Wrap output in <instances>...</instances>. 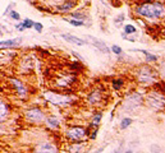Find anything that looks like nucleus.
Segmentation results:
<instances>
[{"mask_svg": "<svg viewBox=\"0 0 165 153\" xmlns=\"http://www.w3.org/2000/svg\"><path fill=\"white\" fill-rule=\"evenodd\" d=\"M137 14L146 19H159L165 17V5L154 2V3H142L138 5L137 8Z\"/></svg>", "mask_w": 165, "mask_h": 153, "instance_id": "obj_1", "label": "nucleus"}, {"mask_svg": "<svg viewBox=\"0 0 165 153\" xmlns=\"http://www.w3.org/2000/svg\"><path fill=\"white\" fill-rule=\"evenodd\" d=\"M44 98L47 101L52 103L55 106H59V107H65L68 105H71L73 102V97L72 96H67V95H60V93H56V92H44Z\"/></svg>", "mask_w": 165, "mask_h": 153, "instance_id": "obj_2", "label": "nucleus"}, {"mask_svg": "<svg viewBox=\"0 0 165 153\" xmlns=\"http://www.w3.org/2000/svg\"><path fill=\"white\" fill-rule=\"evenodd\" d=\"M67 139L72 143H82L87 139L88 130L83 126H72L67 130Z\"/></svg>", "mask_w": 165, "mask_h": 153, "instance_id": "obj_3", "label": "nucleus"}, {"mask_svg": "<svg viewBox=\"0 0 165 153\" xmlns=\"http://www.w3.org/2000/svg\"><path fill=\"white\" fill-rule=\"evenodd\" d=\"M137 79L143 84H151L157 79V73L150 67H142L137 72Z\"/></svg>", "mask_w": 165, "mask_h": 153, "instance_id": "obj_4", "label": "nucleus"}, {"mask_svg": "<svg viewBox=\"0 0 165 153\" xmlns=\"http://www.w3.org/2000/svg\"><path fill=\"white\" fill-rule=\"evenodd\" d=\"M76 82V75L73 74H60L56 76L54 86L59 89H69Z\"/></svg>", "mask_w": 165, "mask_h": 153, "instance_id": "obj_5", "label": "nucleus"}, {"mask_svg": "<svg viewBox=\"0 0 165 153\" xmlns=\"http://www.w3.org/2000/svg\"><path fill=\"white\" fill-rule=\"evenodd\" d=\"M24 116H26V119H27L28 121L33 123V124H36V123H41V121H44V120H46L45 114H44V111H42L40 107L28 108V110L26 111Z\"/></svg>", "mask_w": 165, "mask_h": 153, "instance_id": "obj_6", "label": "nucleus"}, {"mask_svg": "<svg viewBox=\"0 0 165 153\" xmlns=\"http://www.w3.org/2000/svg\"><path fill=\"white\" fill-rule=\"evenodd\" d=\"M148 103L154 107V108H164L165 107V97L160 96L157 93H151L147 97Z\"/></svg>", "mask_w": 165, "mask_h": 153, "instance_id": "obj_7", "label": "nucleus"}, {"mask_svg": "<svg viewBox=\"0 0 165 153\" xmlns=\"http://www.w3.org/2000/svg\"><path fill=\"white\" fill-rule=\"evenodd\" d=\"M9 80H10V83H12V86L14 87V89L17 91V93L19 95L21 98L27 97V88L24 87V84L22 83V82L15 79V78H9Z\"/></svg>", "mask_w": 165, "mask_h": 153, "instance_id": "obj_8", "label": "nucleus"}, {"mask_svg": "<svg viewBox=\"0 0 165 153\" xmlns=\"http://www.w3.org/2000/svg\"><path fill=\"white\" fill-rule=\"evenodd\" d=\"M35 153H58V149L54 144L46 142V143H41L40 145H37Z\"/></svg>", "mask_w": 165, "mask_h": 153, "instance_id": "obj_9", "label": "nucleus"}, {"mask_svg": "<svg viewBox=\"0 0 165 153\" xmlns=\"http://www.w3.org/2000/svg\"><path fill=\"white\" fill-rule=\"evenodd\" d=\"M87 101L91 103V105H95V106H96V105H99L100 102L104 101V96H103V93H101L99 89H96V91H94L92 93L88 95Z\"/></svg>", "mask_w": 165, "mask_h": 153, "instance_id": "obj_10", "label": "nucleus"}, {"mask_svg": "<svg viewBox=\"0 0 165 153\" xmlns=\"http://www.w3.org/2000/svg\"><path fill=\"white\" fill-rule=\"evenodd\" d=\"M87 38H88V41H90V42H92V43H94V45H95V46H96L97 48H100V50H101V51H103V52H105V54H109V52H110V50H109V48H108V47H106V45H105V43H104V42H101V41L96 40V38H94L92 36H88Z\"/></svg>", "mask_w": 165, "mask_h": 153, "instance_id": "obj_11", "label": "nucleus"}, {"mask_svg": "<svg viewBox=\"0 0 165 153\" xmlns=\"http://www.w3.org/2000/svg\"><path fill=\"white\" fill-rule=\"evenodd\" d=\"M62 37L64 38L65 41L68 42H71V43H74V45H78V46H82L86 43V41L84 40H81V38H78V37H74L72 35H62Z\"/></svg>", "mask_w": 165, "mask_h": 153, "instance_id": "obj_12", "label": "nucleus"}, {"mask_svg": "<svg viewBox=\"0 0 165 153\" xmlns=\"http://www.w3.org/2000/svg\"><path fill=\"white\" fill-rule=\"evenodd\" d=\"M22 40L21 38H14V40H8V41H2L0 46L2 48H8V47H15V46H19Z\"/></svg>", "mask_w": 165, "mask_h": 153, "instance_id": "obj_13", "label": "nucleus"}, {"mask_svg": "<svg viewBox=\"0 0 165 153\" xmlns=\"http://www.w3.org/2000/svg\"><path fill=\"white\" fill-rule=\"evenodd\" d=\"M45 123L50 129H58L59 128V120H58L55 116H47Z\"/></svg>", "mask_w": 165, "mask_h": 153, "instance_id": "obj_14", "label": "nucleus"}, {"mask_svg": "<svg viewBox=\"0 0 165 153\" xmlns=\"http://www.w3.org/2000/svg\"><path fill=\"white\" fill-rule=\"evenodd\" d=\"M35 26V22H32L31 19H24L21 24H17L15 26V28L19 30V31H23L24 28H31V27Z\"/></svg>", "mask_w": 165, "mask_h": 153, "instance_id": "obj_15", "label": "nucleus"}, {"mask_svg": "<svg viewBox=\"0 0 165 153\" xmlns=\"http://www.w3.org/2000/svg\"><path fill=\"white\" fill-rule=\"evenodd\" d=\"M84 147V143H73L71 147H69V153H79L82 151V148Z\"/></svg>", "mask_w": 165, "mask_h": 153, "instance_id": "obj_16", "label": "nucleus"}, {"mask_svg": "<svg viewBox=\"0 0 165 153\" xmlns=\"http://www.w3.org/2000/svg\"><path fill=\"white\" fill-rule=\"evenodd\" d=\"M73 7H74V2H68V3H65V4L60 5L59 10H62V12H68V10H71Z\"/></svg>", "mask_w": 165, "mask_h": 153, "instance_id": "obj_17", "label": "nucleus"}, {"mask_svg": "<svg viewBox=\"0 0 165 153\" xmlns=\"http://www.w3.org/2000/svg\"><path fill=\"white\" fill-rule=\"evenodd\" d=\"M132 123H133V120H132L131 117H124V119L120 121V129H127Z\"/></svg>", "mask_w": 165, "mask_h": 153, "instance_id": "obj_18", "label": "nucleus"}, {"mask_svg": "<svg viewBox=\"0 0 165 153\" xmlns=\"http://www.w3.org/2000/svg\"><path fill=\"white\" fill-rule=\"evenodd\" d=\"M141 52L146 56V60H147V61H156V60H157V56H156V55H152V54H150L148 51L141 50Z\"/></svg>", "mask_w": 165, "mask_h": 153, "instance_id": "obj_19", "label": "nucleus"}, {"mask_svg": "<svg viewBox=\"0 0 165 153\" xmlns=\"http://www.w3.org/2000/svg\"><path fill=\"white\" fill-rule=\"evenodd\" d=\"M124 32H125V33H128V35L136 33V27L132 26V24H125L124 26Z\"/></svg>", "mask_w": 165, "mask_h": 153, "instance_id": "obj_20", "label": "nucleus"}, {"mask_svg": "<svg viewBox=\"0 0 165 153\" xmlns=\"http://www.w3.org/2000/svg\"><path fill=\"white\" fill-rule=\"evenodd\" d=\"M100 120H101V112H99V114H96L94 116V119H92V126H95L97 129V125H99V123H100Z\"/></svg>", "mask_w": 165, "mask_h": 153, "instance_id": "obj_21", "label": "nucleus"}, {"mask_svg": "<svg viewBox=\"0 0 165 153\" xmlns=\"http://www.w3.org/2000/svg\"><path fill=\"white\" fill-rule=\"evenodd\" d=\"M71 17H72V19H77V20H82V19H84L86 18V15H84L83 13H72L71 14Z\"/></svg>", "mask_w": 165, "mask_h": 153, "instance_id": "obj_22", "label": "nucleus"}, {"mask_svg": "<svg viewBox=\"0 0 165 153\" xmlns=\"http://www.w3.org/2000/svg\"><path fill=\"white\" fill-rule=\"evenodd\" d=\"M7 115H8V107H7V105L2 101V121L3 120L7 117Z\"/></svg>", "mask_w": 165, "mask_h": 153, "instance_id": "obj_23", "label": "nucleus"}, {"mask_svg": "<svg viewBox=\"0 0 165 153\" xmlns=\"http://www.w3.org/2000/svg\"><path fill=\"white\" fill-rule=\"evenodd\" d=\"M113 87L115 89H120L122 87H123V80H122V79H115L113 82Z\"/></svg>", "mask_w": 165, "mask_h": 153, "instance_id": "obj_24", "label": "nucleus"}, {"mask_svg": "<svg viewBox=\"0 0 165 153\" xmlns=\"http://www.w3.org/2000/svg\"><path fill=\"white\" fill-rule=\"evenodd\" d=\"M65 20L69 22L71 24L76 26V27H81V26H83V22H82V20H77V19H65Z\"/></svg>", "mask_w": 165, "mask_h": 153, "instance_id": "obj_25", "label": "nucleus"}, {"mask_svg": "<svg viewBox=\"0 0 165 153\" xmlns=\"http://www.w3.org/2000/svg\"><path fill=\"white\" fill-rule=\"evenodd\" d=\"M111 51H113L114 54H116V55H120V54H122V48L118 45H114V46H111Z\"/></svg>", "mask_w": 165, "mask_h": 153, "instance_id": "obj_26", "label": "nucleus"}, {"mask_svg": "<svg viewBox=\"0 0 165 153\" xmlns=\"http://www.w3.org/2000/svg\"><path fill=\"white\" fill-rule=\"evenodd\" d=\"M151 153H163V152H161V149H160V147H159V145L152 144L151 145Z\"/></svg>", "mask_w": 165, "mask_h": 153, "instance_id": "obj_27", "label": "nucleus"}, {"mask_svg": "<svg viewBox=\"0 0 165 153\" xmlns=\"http://www.w3.org/2000/svg\"><path fill=\"white\" fill-rule=\"evenodd\" d=\"M33 28H35L37 32H42V28H44V27H42L41 23H39V22H36L35 26H33Z\"/></svg>", "mask_w": 165, "mask_h": 153, "instance_id": "obj_28", "label": "nucleus"}, {"mask_svg": "<svg viewBox=\"0 0 165 153\" xmlns=\"http://www.w3.org/2000/svg\"><path fill=\"white\" fill-rule=\"evenodd\" d=\"M10 17H12L13 19H15V20H19V19H21L19 14H18L17 12H10Z\"/></svg>", "mask_w": 165, "mask_h": 153, "instance_id": "obj_29", "label": "nucleus"}, {"mask_svg": "<svg viewBox=\"0 0 165 153\" xmlns=\"http://www.w3.org/2000/svg\"><path fill=\"white\" fill-rule=\"evenodd\" d=\"M104 148H105V147H101V148H99L96 152H95V153H103V151H104Z\"/></svg>", "mask_w": 165, "mask_h": 153, "instance_id": "obj_30", "label": "nucleus"}, {"mask_svg": "<svg viewBox=\"0 0 165 153\" xmlns=\"http://www.w3.org/2000/svg\"><path fill=\"white\" fill-rule=\"evenodd\" d=\"M124 153H133L132 151H127V152H124Z\"/></svg>", "mask_w": 165, "mask_h": 153, "instance_id": "obj_31", "label": "nucleus"}]
</instances>
